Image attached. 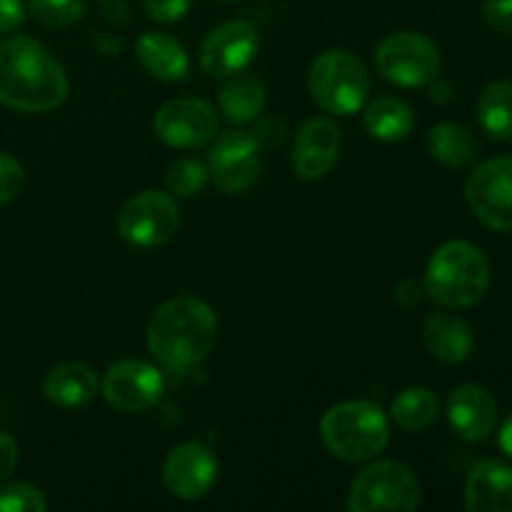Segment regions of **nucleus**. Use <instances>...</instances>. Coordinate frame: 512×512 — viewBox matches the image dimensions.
<instances>
[{"label": "nucleus", "mask_w": 512, "mask_h": 512, "mask_svg": "<svg viewBox=\"0 0 512 512\" xmlns=\"http://www.w3.org/2000/svg\"><path fill=\"white\" fill-rule=\"evenodd\" d=\"M218 340V318L205 300L178 295L160 305L148 323V348L170 375H188Z\"/></svg>", "instance_id": "obj_1"}, {"label": "nucleus", "mask_w": 512, "mask_h": 512, "mask_svg": "<svg viewBox=\"0 0 512 512\" xmlns=\"http://www.w3.org/2000/svg\"><path fill=\"white\" fill-rule=\"evenodd\" d=\"M68 98L63 65L28 35L0 40V103L23 113H48Z\"/></svg>", "instance_id": "obj_2"}, {"label": "nucleus", "mask_w": 512, "mask_h": 512, "mask_svg": "<svg viewBox=\"0 0 512 512\" xmlns=\"http://www.w3.org/2000/svg\"><path fill=\"white\" fill-rule=\"evenodd\" d=\"M490 288V263L478 245L450 240L440 245L425 270V293L445 308H470Z\"/></svg>", "instance_id": "obj_3"}, {"label": "nucleus", "mask_w": 512, "mask_h": 512, "mask_svg": "<svg viewBox=\"0 0 512 512\" xmlns=\"http://www.w3.org/2000/svg\"><path fill=\"white\" fill-rule=\"evenodd\" d=\"M323 443L335 458L348 463H363L388 448L390 423L373 400H348L338 403L320 420Z\"/></svg>", "instance_id": "obj_4"}, {"label": "nucleus", "mask_w": 512, "mask_h": 512, "mask_svg": "<svg viewBox=\"0 0 512 512\" xmlns=\"http://www.w3.org/2000/svg\"><path fill=\"white\" fill-rule=\"evenodd\" d=\"M310 95L333 115H353L363 110L370 93L368 68L350 50H328L310 65Z\"/></svg>", "instance_id": "obj_5"}, {"label": "nucleus", "mask_w": 512, "mask_h": 512, "mask_svg": "<svg viewBox=\"0 0 512 512\" xmlns=\"http://www.w3.org/2000/svg\"><path fill=\"white\" fill-rule=\"evenodd\" d=\"M418 505V478L408 465L395 460L370 465L350 485V512H413Z\"/></svg>", "instance_id": "obj_6"}, {"label": "nucleus", "mask_w": 512, "mask_h": 512, "mask_svg": "<svg viewBox=\"0 0 512 512\" xmlns=\"http://www.w3.org/2000/svg\"><path fill=\"white\" fill-rule=\"evenodd\" d=\"M375 65L385 80L400 88H423L438 78L440 50L423 33L398 30L378 45Z\"/></svg>", "instance_id": "obj_7"}, {"label": "nucleus", "mask_w": 512, "mask_h": 512, "mask_svg": "<svg viewBox=\"0 0 512 512\" xmlns=\"http://www.w3.org/2000/svg\"><path fill=\"white\" fill-rule=\"evenodd\" d=\"M180 228V208L173 195L143 190L133 195L118 213V233L133 248H158L175 238Z\"/></svg>", "instance_id": "obj_8"}, {"label": "nucleus", "mask_w": 512, "mask_h": 512, "mask_svg": "<svg viewBox=\"0 0 512 512\" xmlns=\"http://www.w3.org/2000/svg\"><path fill=\"white\" fill-rule=\"evenodd\" d=\"M465 198L480 223L498 233H512V155L478 165L465 185Z\"/></svg>", "instance_id": "obj_9"}, {"label": "nucleus", "mask_w": 512, "mask_h": 512, "mask_svg": "<svg viewBox=\"0 0 512 512\" xmlns=\"http://www.w3.org/2000/svg\"><path fill=\"white\" fill-rule=\"evenodd\" d=\"M260 143L248 130H228L215 138L208 158V175L215 188L240 195L255 185L260 175Z\"/></svg>", "instance_id": "obj_10"}, {"label": "nucleus", "mask_w": 512, "mask_h": 512, "mask_svg": "<svg viewBox=\"0 0 512 512\" xmlns=\"http://www.w3.org/2000/svg\"><path fill=\"white\" fill-rule=\"evenodd\" d=\"M165 378L145 360H118L105 370L103 395L120 413H145L163 400Z\"/></svg>", "instance_id": "obj_11"}, {"label": "nucleus", "mask_w": 512, "mask_h": 512, "mask_svg": "<svg viewBox=\"0 0 512 512\" xmlns=\"http://www.w3.org/2000/svg\"><path fill=\"white\" fill-rule=\"evenodd\" d=\"M153 128L170 148H203L218 135V115L200 98H175L155 113Z\"/></svg>", "instance_id": "obj_12"}, {"label": "nucleus", "mask_w": 512, "mask_h": 512, "mask_svg": "<svg viewBox=\"0 0 512 512\" xmlns=\"http://www.w3.org/2000/svg\"><path fill=\"white\" fill-rule=\"evenodd\" d=\"M258 30L245 20H228L210 30L200 45V65L210 78L243 73L258 53Z\"/></svg>", "instance_id": "obj_13"}, {"label": "nucleus", "mask_w": 512, "mask_h": 512, "mask_svg": "<svg viewBox=\"0 0 512 512\" xmlns=\"http://www.w3.org/2000/svg\"><path fill=\"white\" fill-rule=\"evenodd\" d=\"M165 488L180 500H198L218 480V458L203 443H180L170 450L163 465Z\"/></svg>", "instance_id": "obj_14"}, {"label": "nucleus", "mask_w": 512, "mask_h": 512, "mask_svg": "<svg viewBox=\"0 0 512 512\" xmlns=\"http://www.w3.org/2000/svg\"><path fill=\"white\" fill-rule=\"evenodd\" d=\"M340 155V130L328 118H310L295 133L290 163L298 178L320 180L335 168Z\"/></svg>", "instance_id": "obj_15"}, {"label": "nucleus", "mask_w": 512, "mask_h": 512, "mask_svg": "<svg viewBox=\"0 0 512 512\" xmlns=\"http://www.w3.org/2000/svg\"><path fill=\"white\" fill-rule=\"evenodd\" d=\"M448 420L468 443H483L498 425V403L483 385L465 383L448 400Z\"/></svg>", "instance_id": "obj_16"}, {"label": "nucleus", "mask_w": 512, "mask_h": 512, "mask_svg": "<svg viewBox=\"0 0 512 512\" xmlns=\"http://www.w3.org/2000/svg\"><path fill=\"white\" fill-rule=\"evenodd\" d=\"M470 512H512V468L503 460H480L465 483Z\"/></svg>", "instance_id": "obj_17"}, {"label": "nucleus", "mask_w": 512, "mask_h": 512, "mask_svg": "<svg viewBox=\"0 0 512 512\" xmlns=\"http://www.w3.org/2000/svg\"><path fill=\"white\" fill-rule=\"evenodd\" d=\"M430 355L445 365H460L473 353V328L453 313H433L423 328Z\"/></svg>", "instance_id": "obj_18"}, {"label": "nucleus", "mask_w": 512, "mask_h": 512, "mask_svg": "<svg viewBox=\"0 0 512 512\" xmlns=\"http://www.w3.org/2000/svg\"><path fill=\"white\" fill-rule=\"evenodd\" d=\"M135 55L150 75L168 80V83L183 80L190 70V58L183 45L173 35L160 33V30H148V33L140 35Z\"/></svg>", "instance_id": "obj_19"}, {"label": "nucleus", "mask_w": 512, "mask_h": 512, "mask_svg": "<svg viewBox=\"0 0 512 512\" xmlns=\"http://www.w3.org/2000/svg\"><path fill=\"white\" fill-rule=\"evenodd\" d=\"M98 378L85 363H60L43 383L45 398L58 408H80L98 393Z\"/></svg>", "instance_id": "obj_20"}, {"label": "nucleus", "mask_w": 512, "mask_h": 512, "mask_svg": "<svg viewBox=\"0 0 512 512\" xmlns=\"http://www.w3.org/2000/svg\"><path fill=\"white\" fill-rule=\"evenodd\" d=\"M265 100H268L265 85L255 75L248 73L228 75V80H225L218 95L220 110L225 113V118L238 125L258 120L265 108Z\"/></svg>", "instance_id": "obj_21"}, {"label": "nucleus", "mask_w": 512, "mask_h": 512, "mask_svg": "<svg viewBox=\"0 0 512 512\" xmlns=\"http://www.w3.org/2000/svg\"><path fill=\"white\" fill-rule=\"evenodd\" d=\"M363 123L370 138L383 140V143H398V140L408 138L410 130L415 128V113L405 100L395 98V95H383L365 108Z\"/></svg>", "instance_id": "obj_22"}, {"label": "nucleus", "mask_w": 512, "mask_h": 512, "mask_svg": "<svg viewBox=\"0 0 512 512\" xmlns=\"http://www.w3.org/2000/svg\"><path fill=\"white\" fill-rule=\"evenodd\" d=\"M428 153L448 168H468L480 153L475 135L460 123H440L428 133Z\"/></svg>", "instance_id": "obj_23"}, {"label": "nucleus", "mask_w": 512, "mask_h": 512, "mask_svg": "<svg viewBox=\"0 0 512 512\" xmlns=\"http://www.w3.org/2000/svg\"><path fill=\"white\" fill-rule=\"evenodd\" d=\"M478 123L490 138H512V83L495 80L478 98Z\"/></svg>", "instance_id": "obj_24"}, {"label": "nucleus", "mask_w": 512, "mask_h": 512, "mask_svg": "<svg viewBox=\"0 0 512 512\" xmlns=\"http://www.w3.org/2000/svg\"><path fill=\"white\" fill-rule=\"evenodd\" d=\"M438 413V395L430 388H405L403 393H398V398L393 400V408H390V418L395 420V425H400L408 433L428 430L438 420Z\"/></svg>", "instance_id": "obj_25"}, {"label": "nucleus", "mask_w": 512, "mask_h": 512, "mask_svg": "<svg viewBox=\"0 0 512 512\" xmlns=\"http://www.w3.org/2000/svg\"><path fill=\"white\" fill-rule=\"evenodd\" d=\"M205 183H208V165L195 158L175 160L165 178L168 193L173 198H193L205 188Z\"/></svg>", "instance_id": "obj_26"}, {"label": "nucleus", "mask_w": 512, "mask_h": 512, "mask_svg": "<svg viewBox=\"0 0 512 512\" xmlns=\"http://www.w3.org/2000/svg\"><path fill=\"white\" fill-rule=\"evenodd\" d=\"M28 10L45 28H70L85 15V0H28Z\"/></svg>", "instance_id": "obj_27"}, {"label": "nucleus", "mask_w": 512, "mask_h": 512, "mask_svg": "<svg viewBox=\"0 0 512 512\" xmlns=\"http://www.w3.org/2000/svg\"><path fill=\"white\" fill-rule=\"evenodd\" d=\"M48 500L40 488L28 483H15L0 490V512H45Z\"/></svg>", "instance_id": "obj_28"}, {"label": "nucleus", "mask_w": 512, "mask_h": 512, "mask_svg": "<svg viewBox=\"0 0 512 512\" xmlns=\"http://www.w3.org/2000/svg\"><path fill=\"white\" fill-rule=\"evenodd\" d=\"M25 183V170L13 155L0 153V205L10 203L20 195Z\"/></svg>", "instance_id": "obj_29"}, {"label": "nucleus", "mask_w": 512, "mask_h": 512, "mask_svg": "<svg viewBox=\"0 0 512 512\" xmlns=\"http://www.w3.org/2000/svg\"><path fill=\"white\" fill-rule=\"evenodd\" d=\"M193 0H145V13L158 23H175L185 18Z\"/></svg>", "instance_id": "obj_30"}, {"label": "nucleus", "mask_w": 512, "mask_h": 512, "mask_svg": "<svg viewBox=\"0 0 512 512\" xmlns=\"http://www.w3.org/2000/svg\"><path fill=\"white\" fill-rule=\"evenodd\" d=\"M485 23L500 33H512V0H485Z\"/></svg>", "instance_id": "obj_31"}, {"label": "nucleus", "mask_w": 512, "mask_h": 512, "mask_svg": "<svg viewBox=\"0 0 512 512\" xmlns=\"http://www.w3.org/2000/svg\"><path fill=\"white\" fill-rule=\"evenodd\" d=\"M285 133H288V130H285V123H283V120H280V118H265V120H260L258 128L253 130L255 140H258L260 148H263V150L278 148V145L283 143Z\"/></svg>", "instance_id": "obj_32"}, {"label": "nucleus", "mask_w": 512, "mask_h": 512, "mask_svg": "<svg viewBox=\"0 0 512 512\" xmlns=\"http://www.w3.org/2000/svg\"><path fill=\"white\" fill-rule=\"evenodd\" d=\"M25 23L23 0H0V33L20 28Z\"/></svg>", "instance_id": "obj_33"}, {"label": "nucleus", "mask_w": 512, "mask_h": 512, "mask_svg": "<svg viewBox=\"0 0 512 512\" xmlns=\"http://www.w3.org/2000/svg\"><path fill=\"white\" fill-rule=\"evenodd\" d=\"M15 465H18V445L10 435L0 433V485L13 475Z\"/></svg>", "instance_id": "obj_34"}, {"label": "nucleus", "mask_w": 512, "mask_h": 512, "mask_svg": "<svg viewBox=\"0 0 512 512\" xmlns=\"http://www.w3.org/2000/svg\"><path fill=\"white\" fill-rule=\"evenodd\" d=\"M423 293L425 288H420V283H415V280H403V283L395 288V300L403 305H418L420 300H423Z\"/></svg>", "instance_id": "obj_35"}, {"label": "nucleus", "mask_w": 512, "mask_h": 512, "mask_svg": "<svg viewBox=\"0 0 512 512\" xmlns=\"http://www.w3.org/2000/svg\"><path fill=\"white\" fill-rule=\"evenodd\" d=\"M500 448H503V453L512 460V415L505 420L503 428H500Z\"/></svg>", "instance_id": "obj_36"}, {"label": "nucleus", "mask_w": 512, "mask_h": 512, "mask_svg": "<svg viewBox=\"0 0 512 512\" xmlns=\"http://www.w3.org/2000/svg\"><path fill=\"white\" fill-rule=\"evenodd\" d=\"M218 3H238V0H218Z\"/></svg>", "instance_id": "obj_37"}]
</instances>
